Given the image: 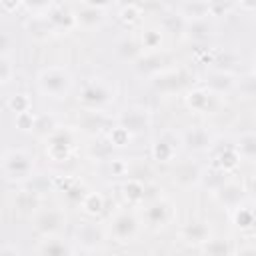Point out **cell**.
I'll return each instance as SVG.
<instances>
[{
  "label": "cell",
  "instance_id": "4",
  "mask_svg": "<svg viewBox=\"0 0 256 256\" xmlns=\"http://www.w3.org/2000/svg\"><path fill=\"white\" fill-rule=\"evenodd\" d=\"M138 232V220L132 212H118L112 220H110V234L118 240V242H128L136 236Z\"/></svg>",
  "mask_w": 256,
  "mask_h": 256
},
{
  "label": "cell",
  "instance_id": "10",
  "mask_svg": "<svg viewBox=\"0 0 256 256\" xmlns=\"http://www.w3.org/2000/svg\"><path fill=\"white\" fill-rule=\"evenodd\" d=\"M186 144L194 150H204L210 146V134L202 128H192L188 134H186Z\"/></svg>",
  "mask_w": 256,
  "mask_h": 256
},
{
  "label": "cell",
  "instance_id": "2",
  "mask_svg": "<svg viewBox=\"0 0 256 256\" xmlns=\"http://www.w3.org/2000/svg\"><path fill=\"white\" fill-rule=\"evenodd\" d=\"M34 158L24 150H10L2 158V172L10 180H26L32 176Z\"/></svg>",
  "mask_w": 256,
  "mask_h": 256
},
{
  "label": "cell",
  "instance_id": "8",
  "mask_svg": "<svg viewBox=\"0 0 256 256\" xmlns=\"http://www.w3.org/2000/svg\"><path fill=\"white\" fill-rule=\"evenodd\" d=\"M60 224H62V214H60V210H54V208L40 212V216L36 218V226L48 234H54L60 228Z\"/></svg>",
  "mask_w": 256,
  "mask_h": 256
},
{
  "label": "cell",
  "instance_id": "12",
  "mask_svg": "<svg viewBox=\"0 0 256 256\" xmlns=\"http://www.w3.org/2000/svg\"><path fill=\"white\" fill-rule=\"evenodd\" d=\"M12 78V64L8 58L0 56V84H8Z\"/></svg>",
  "mask_w": 256,
  "mask_h": 256
},
{
  "label": "cell",
  "instance_id": "5",
  "mask_svg": "<svg viewBox=\"0 0 256 256\" xmlns=\"http://www.w3.org/2000/svg\"><path fill=\"white\" fill-rule=\"evenodd\" d=\"M36 254H38V256H72V250H70L68 242H64L62 238L50 234V236H46V238L38 244Z\"/></svg>",
  "mask_w": 256,
  "mask_h": 256
},
{
  "label": "cell",
  "instance_id": "9",
  "mask_svg": "<svg viewBox=\"0 0 256 256\" xmlns=\"http://www.w3.org/2000/svg\"><path fill=\"white\" fill-rule=\"evenodd\" d=\"M78 240H80L82 246L94 248V246H98L102 242V232H100V228L96 224H90L88 222V224H84V226L78 228Z\"/></svg>",
  "mask_w": 256,
  "mask_h": 256
},
{
  "label": "cell",
  "instance_id": "3",
  "mask_svg": "<svg viewBox=\"0 0 256 256\" xmlns=\"http://www.w3.org/2000/svg\"><path fill=\"white\" fill-rule=\"evenodd\" d=\"M78 100L84 106L100 108V106H106L108 102L114 100V90H112V86L108 82H104L100 78H94V80H88L82 86V92H80Z\"/></svg>",
  "mask_w": 256,
  "mask_h": 256
},
{
  "label": "cell",
  "instance_id": "6",
  "mask_svg": "<svg viewBox=\"0 0 256 256\" xmlns=\"http://www.w3.org/2000/svg\"><path fill=\"white\" fill-rule=\"evenodd\" d=\"M170 202L166 200H154L148 208H146V220L152 224V226H164L170 216H172V210H170Z\"/></svg>",
  "mask_w": 256,
  "mask_h": 256
},
{
  "label": "cell",
  "instance_id": "1",
  "mask_svg": "<svg viewBox=\"0 0 256 256\" xmlns=\"http://www.w3.org/2000/svg\"><path fill=\"white\" fill-rule=\"evenodd\" d=\"M38 88L50 98H66L72 88V76L66 68H46L38 74Z\"/></svg>",
  "mask_w": 256,
  "mask_h": 256
},
{
  "label": "cell",
  "instance_id": "13",
  "mask_svg": "<svg viewBox=\"0 0 256 256\" xmlns=\"http://www.w3.org/2000/svg\"><path fill=\"white\" fill-rule=\"evenodd\" d=\"M240 154L246 156V158H252V156H254V136H252V134H244V136H242Z\"/></svg>",
  "mask_w": 256,
  "mask_h": 256
},
{
  "label": "cell",
  "instance_id": "14",
  "mask_svg": "<svg viewBox=\"0 0 256 256\" xmlns=\"http://www.w3.org/2000/svg\"><path fill=\"white\" fill-rule=\"evenodd\" d=\"M12 46V38L6 32H0V56H4Z\"/></svg>",
  "mask_w": 256,
  "mask_h": 256
},
{
  "label": "cell",
  "instance_id": "11",
  "mask_svg": "<svg viewBox=\"0 0 256 256\" xmlns=\"http://www.w3.org/2000/svg\"><path fill=\"white\" fill-rule=\"evenodd\" d=\"M184 236L192 242H204L206 240V236H208V228L204 226V222H192V224H188L186 226V230H184Z\"/></svg>",
  "mask_w": 256,
  "mask_h": 256
},
{
  "label": "cell",
  "instance_id": "7",
  "mask_svg": "<svg viewBox=\"0 0 256 256\" xmlns=\"http://www.w3.org/2000/svg\"><path fill=\"white\" fill-rule=\"evenodd\" d=\"M146 126H148V114L144 110L132 108V110H126L122 114V128L126 132H140Z\"/></svg>",
  "mask_w": 256,
  "mask_h": 256
},
{
  "label": "cell",
  "instance_id": "15",
  "mask_svg": "<svg viewBox=\"0 0 256 256\" xmlns=\"http://www.w3.org/2000/svg\"><path fill=\"white\" fill-rule=\"evenodd\" d=\"M0 256H18V250L10 246H0Z\"/></svg>",
  "mask_w": 256,
  "mask_h": 256
}]
</instances>
